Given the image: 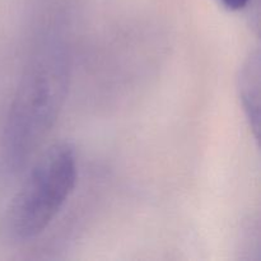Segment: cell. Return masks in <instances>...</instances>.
Masks as SVG:
<instances>
[{
	"mask_svg": "<svg viewBox=\"0 0 261 261\" xmlns=\"http://www.w3.org/2000/svg\"><path fill=\"white\" fill-rule=\"evenodd\" d=\"M76 175L71 145L60 143L48 148L8 206L4 219L8 237L22 242L45 231L73 193Z\"/></svg>",
	"mask_w": 261,
	"mask_h": 261,
	"instance_id": "obj_1",
	"label": "cell"
},
{
	"mask_svg": "<svg viewBox=\"0 0 261 261\" xmlns=\"http://www.w3.org/2000/svg\"><path fill=\"white\" fill-rule=\"evenodd\" d=\"M63 76L58 66L38 65L20 88L8 126V140L15 158L28 153L40 140L63 98Z\"/></svg>",
	"mask_w": 261,
	"mask_h": 261,
	"instance_id": "obj_2",
	"label": "cell"
},
{
	"mask_svg": "<svg viewBox=\"0 0 261 261\" xmlns=\"http://www.w3.org/2000/svg\"><path fill=\"white\" fill-rule=\"evenodd\" d=\"M239 92L250 125L257 137L260 121V59L257 51L250 54L242 65L239 78Z\"/></svg>",
	"mask_w": 261,
	"mask_h": 261,
	"instance_id": "obj_3",
	"label": "cell"
},
{
	"mask_svg": "<svg viewBox=\"0 0 261 261\" xmlns=\"http://www.w3.org/2000/svg\"><path fill=\"white\" fill-rule=\"evenodd\" d=\"M219 2L229 10H241L249 4L250 0H219Z\"/></svg>",
	"mask_w": 261,
	"mask_h": 261,
	"instance_id": "obj_4",
	"label": "cell"
}]
</instances>
